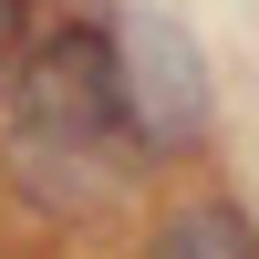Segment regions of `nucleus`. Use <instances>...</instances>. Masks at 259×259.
<instances>
[{
  "label": "nucleus",
  "mask_w": 259,
  "mask_h": 259,
  "mask_svg": "<svg viewBox=\"0 0 259 259\" xmlns=\"http://www.w3.org/2000/svg\"><path fill=\"white\" fill-rule=\"evenodd\" d=\"M135 177H145V156L114 104L104 21H41L11 94H0V187L41 228H73V218H104Z\"/></svg>",
  "instance_id": "1"
},
{
  "label": "nucleus",
  "mask_w": 259,
  "mask_h": 259,
  "mask_svg": "<svg viewBox=\"0 0 259 259\" xmlns=\"http://www.w3.org/2000/svg\"><path fill=\"white\" fill-rule=\"evenodd\" d=\"M145 259H259V218L228 187H187L145 218Z\"/></svg>",
  "instance_id": "3"
},
{
  "label": "nucleus",
  "mask_w": 259,
  "mask_h": 259,
  "mask_svg": "<svg viewBox=\"0 0 259 259\" xmlns=\"http://www.w3.org/2000/svg\"><path fill=\"white\" fill-rule=\"evenodd\" d=\"M31 31H41V0H0V94H11V73H21V52H31Z\"/></svg>",
  "instance_id": "4"
},
{
  "label": "nucleus",
  "mask_w": 259,
  "mask_h": 259,
  "mask_svg": "<svg viewBox=\"0 0 259 259\" xmlns=\"http://www.w3.org/2000/svg\"><path fill=\"white\" fill-rule=\"evenodd\" d=\"M104 41H114V104H124V135H135L145 166H177L207 145V124H218V94H207V52L187 41V21L166 11H114L104 21Z\"/></svg>",
  "instance_id": "2"
}]
</instances>
